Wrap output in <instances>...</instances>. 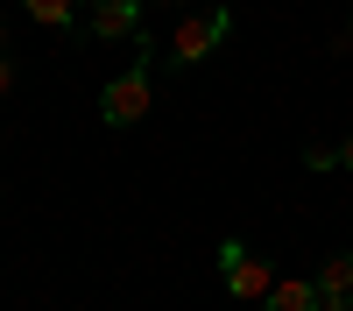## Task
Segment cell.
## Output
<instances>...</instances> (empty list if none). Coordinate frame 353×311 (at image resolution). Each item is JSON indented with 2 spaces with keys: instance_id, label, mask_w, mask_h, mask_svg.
I'll use <instances>...</instances> for the list:
<instances>
[{
  "instance_id": "5",
  "label": "cell",
  "mask_w": 353,
  "mask_h": 311,
  "mask_svg": "<svg viewBox=\"0 0 353 311\" xmlns=\"http://www.w3.org/2000/svg\"><path fill=\"white\" fill-rule=\"evenodd\" d=\"M261 311H325V297H318V283L290 276V283H269V297H261Z\"/></svg>"
},
{
  "instance_id": "11",
  "label": "cell",
  "mask_w": 353,
  "mask_h": 311,
  "mask_svg": "<svg viewBox=\"0 0 353 311\" xmlns=\"http://www.w3.org/2000/svg\"><path fill=\"white\" fill-rule=\"evenodd\" d=\"M325 311H353V297H325Z\"/></svg>"
},
{
  "instance_id": "8",
  "label": "cell",
  "mask_w": 353,
  "mask_h": 311,
  "mask_svg": "<svg viewBox=\"0 0 353 311\" xmlns=\"http://www.w3.org/2000/svg\"><path fill=\"white\" fill-rule=\"evenodd\" d=\"M304 163H311V170H332V163H339V149H325V141H311V149H304Z\"/></svg>"
},
{
  "instance_id": "7",
  "label": "cell",
  "mask_w": 353,
  "mask_h": 311,
  "mask_svg": "<svg viewBox=\"0 0 353 311\" xmlns=\"http://www.w3.org/2000/svg\"><path fill=\"white\" fill-rule=\"evenodd\" d=\"M21 8H28V14H36L43 28H71V21H78L85 8H92V0H21Z\"/></svg>"
},
{
  "instance_id": "3",
  "label": "cell",
  "mask_w": 353,
  "mask_h": 311,
  "mask_svg": "<svg viewBox=\"0 0 353 311\" xmlns=\"http://www.w3.org/2000/svg\"><path fill=\"white\" fill-rule=\"evenodd\" d=\"M219 276H226V297H269V283H276V269L261 262L254 248H241V241H219Z\"/></svg>"
},
{
  "instance_id": "9",
  "label": "cell",
  "mask_w": 353,
  "mask_h": 311,
  "mask_svg": "<svg viewBox=\"0 0 353 311\" xmlns=\"http://www.w3.org/2000/svg\"><path fill=\"white\" fill-rule=\"evenodd\" d=\"M14 92V64H8V57H0V99H8Z\"/></svg>"
},
{
  "instance_id": "6",
  "label": "cell",
  "mask_w": 353,
  "mask_h": 311,
  "mask_svg": "<svg viewBox=\"0 0 353 311\" xmlns=\"http://www.w3.org/2000/svg\"><path fill=\"white\" fill-rule=\"evenodd\" d=\"M311 283H318V297H353V254H346V248H332L325 262H318V276H311Z\"/></svg>"
},
{
  "instance_id": "10",
  "label": "cell",
  "mask_w": 353,
  "mask_h": 311,
  "mask_svg": "<svg viewBox=\"0 0 353 311\" xmlns=\"http://www.w3.org/2000/svg\"><path fill=\"white\" fill-rule=\"evenodd\" d=\"M339 163H346V170H353V134H346V141H339Z\"/></svg>"
},
{
  "instance_id": "4",
  "label": "cell",
  "mask_w": 353,
  "mask_h": 311,
  "mask_svg": "<svg viewBox=\"0 0 353 311\" xmlns=\"http://www.w3.org/2000/svg\"><path fill=\"white\" fill-rule=\"evenodd\" d=\"M85 21H92V36H99V43L141 36V0H92V8H85Z\"/></svg>"
},
{
  "instance_id": "13",
  "label": "cell",
  "mask_w": 353,
  "mask_h": 311,
  "mask_svg": "<svg viewBox=\"0 0 353 311\" xmlns=\"http://www.w3.org/2000/svg\"><path fill=\"white\" fill-rule=\"evenodd\" d=\"M141 8H170V0H141Z\"/></svg>"
},
{
  "instance_id": "2",
  "label": "cell",
  "mask_w": 353,
  "mask_h": 311,
  "mask_svg": "<svg viewBox=\"0 0 353 311\" xmlns=\"http://www.w3.org/2000/svg\"><path fill=\"white\" fill-rule=\"evenodd\" d=\"M226 28H233V14L205 0L198 14H184V21L170 28V57H176V64H198V57H212V50L226 43Z\"/></svg>"
},
{
  "instance_id": "14",
  "label": "cell",
  "mask_w": 353,
  "mask_h": 311,
  "mask_svg": "<svg viewBox=\"0 0 353 311\" xmlns=\"http://www.w3.org/2000/svg\"><path fill=\"white\" fill-rule=\"evenodd\" d=\"M346 43H353V14H346Z\"/></svg>"
},
{
  "instance_id": "12",
  "label": "cell",
  "mask_w": 353,
  "mask_h": 311,
  "mask_svg": "<svg viewBox=\"0 0 353 311\" xmlns=\"http://www.w3.org/2000/svg\"><path fill=\"white\" fill-rule=\"evenodd\" d=\"M0 57H8V21H0Z\"/></svg>"
},
{
  "instance_id": "1",
  "label": "cell",
  "mask_w": 353,
  "mask_h": 311,
  "mask_svg": "<svg viewBox=\"0 0 353 311\" xmlns=\"http://www.w3.org/2000/svg\"><path fill=\"white\" fill-rule=\"evenodd\" d=\"M149 92H156V85H149V57H141L134 71H113V78H106V92H99V121H106V128H134L141 113H149Z\"/></svg>"
},
{
  "instance_id": "15",
  "label": "cell",
  "mask_w": 353,
  "mask_h": 311,
  "mask_svg": "<svg viewBox=\"0 0 353 311\" xmlns=\"http://www.w3.org/2000/svg\"><path fill=\"white\" fill-rule=\"evenodd\" d=\"M212 8H226V0H212Z\"/></svg>"
}]
</instances>
